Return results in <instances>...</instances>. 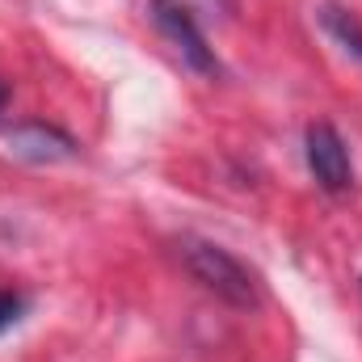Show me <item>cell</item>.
Returning a JSON list of instances; mask_svg holds the SVG:
<instances>
[{
    "label": "cell",
    "mask_w": 362,
    "mask_h": 362,
    "mask_svg": "<svg viewBox=\"0 0 362 362\" xmlns=\"http://www.w3.org/2000/svg\"><path fill=\"white\" fill-rule=\"evenodd\" d=\"M232 13L236 0H152V21L198 72H219V59L206 38L211 30L232 21Z\"/></svg>",
    "instance_id": "6da1fadb"
},
{
    "label": "cell",
    "mask_w": 362,
    "mask_h": 362,
    "mask_svg": "<svg viewBox=\"0 0 362 362\" xmlns=\"http://www.w3.org/2000/svg\"><path fill=\"white\" fill-rule=\"evenodd\" d=\"M181 257H185V270L206 291H215L223 303H232V308H253L257 303L253 274L245 270L228 249H219L211 240H181Z\"/></svg>",
    "instance_id": "7a4b0ae2"
},
{
    "label": "cell",
    "mask_w": 362,
    "mask_h": 362,
    "mask_svg": "<svg viewBox=\"0 0 362 362\" xmlns=\"http://www.w3.org/2000/svg\"><path fill=\"white\" fill-rule=\"evenodd\" d=\"M308 169H312L316 185L329 189V194H341V189L354 185L350 148L337 135V127H329V122H312L308 127Z\"/></svg>",
    "instance_id": "3957f363"
},
{
    "label": "cell",
    "mask_w": 362,
    "mask_h": 362,
    "mask_svg": "<svg viewBox=\"0 0 362 362\" xmlns=\"http://www.w3.org/2000/svg\"><path fill=\"white\" fill-rule=\"evenodd\" d=\"M8 152H13L17 160H30V165H55V160L76 156V144H72V135H64L59 127L21 122V127L8 131Z\"/></svg>",
    "instance_id": "277c9868"
},
{
    "label": "cell",
    "mask_w": 362,
    "mask_h": 362,
    "mask_svg": "<svg viewBox=\"0 0 362 362\" xmlns=\"http://www.w3.org/2000/svg\"><path fill=\"white\" fill-rule=\"evenodd\" d=\"M320 17H325L329 34H333L337 42H346V51H354V55L362 59V25L354 21V13H346V8H333V4H329Z\"/></svg>",
    "instance_id": "5b68a950"
},
{
    "label": "cell",
    "mask_w": 362,
    "mask_h": 362,
    "mask_svg": "<svg viewBox=\"0 0 362 362\" xmlns=\"http://www.w3.org/2000/svg\"><path fill=\"white\" fill-rule=\"evenodd\" d=\"M21 316H25V295H17V291H0V333H8Z\"/></svg>",
    "instance_id": "8992f818"
},
{
    "label": "cell",
    "mask_w": 362,
    "mask_h": 362,
    "mask_svg": "<svg viewBox=\"0 0 362 362\" xmlns=\"http://www.w3.org/2000/svg\"><path fill=\"white\" fill-rule=\"evenodd\" d=\"M4 105H8V85L0 81V114H4Z\"/></svg>",
    "instance_id": "52a82bcc"
}]
</instances>
